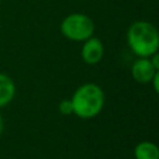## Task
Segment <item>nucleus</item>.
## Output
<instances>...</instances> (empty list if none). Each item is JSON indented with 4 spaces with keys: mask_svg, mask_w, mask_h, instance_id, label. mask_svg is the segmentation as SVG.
Instances as JSON below:
<instances>
[{
    "mask_svg": "<svg viewBox=\"0 0 159 159\" xmlns=\"http://www.w3.org/2000/svg\"><path fill=\"white\" fill-rule=\"evenodd\" d=\"M104 55V46L98 37H89L83 41L81 48V57L87 65H97Z\"/></svg>",
    "mask_w": 159,
    "mask_h": 159,
    "instance_id": "4",
    "label": "nucleus"
},
{
    "mask_svg": "<svg viewBox=\"0 0 159 159\" xmlns=\"http://www.w3.org/2000/svg\"><path fill=\"white\" fill-rule=\"evenodd\" d=\"M60 31L63 37L73 42H83L94 34L93 20L81 12H73L63 17L60 24Z\"/></svg>",
    "mask_w": 159,
    "mask_h": 159,
    "instance_id": "3",
    "label": "nucleus"
},
{
    "mask_svg": "<svg viewBox=\"0 0 159 159\" xmlns=\"http://www.w3.org/2000/svg\"><path fill=\"white\" fill-rule=\"evenodd\" d=\"M149 60H150V62H152L154 70H155V71H159V50H158L157 52H154V53L149 57Z\"/></svg>",
    "mask_w": 159,
    "mask_h": 159,
    "instance_id": "9",
    "label": "nucleus"
},
{
    "mask_svg": "<svg viewBox=\"0 0 159 159\" xmlns=\"http://www.w3.org/2000/svg\"><path fill=\"white\" fill-rule=\"evenodd\" d=\"M16 94V86L14 80L0 72V108L10 104Z\"/></svg>",
    "mask_w": 159,
    "mask_h": 159,
    "instance_id": "6",
    "label": "nucleus"
},
{
    "mask_svg": "<svg viewBox=\"0 0 159 159\" xmlns=\"http://www.w3.org/2000/svg\"><path fill=\"white\" fill-rule=\"evenodd\" d=\"M4 128H5V122H4L2 116L0 114V135H1V134H2V132H4Z\"/></svg>",
    "mask_w": 159,
    "mask_h": 159,
    "instance_id": "11",
    "label": "nucleus"
},
{
    "mask_svg": "<svg viewBox=\"0 0 159 159\" xmlns=\"http://www.w3.org/2000/svg\"><path fill=\"white\" fill-rule=\"evenodd\" d=\"M127 43L138 57H150L159 50V31L149 21H134L128 27Z\"/></svg>",
    "mask_w": 159,
    "mask_h": 159,
    "instance_id": "1",
    "label": "nucleus"
},
{
    "mask_svg": "<svg viewBox=\"0 0 159 159\" xmlns=\"http://www.w3.org/2000/svg\"><path fill=\"white\" fill-rule=\"evenodd\" d=\"M58 112H60L62 116H70V114H73V107H72V102H71V99H68V98L62 99V101L58 103Z\"/></svg>",
    "mask_w": 159,
    "mask_h": 159,
    "instance_id": "8",
    "label": "nucleus"
},
{
    "mask_svg": "<svg viewBox=\"0 0 159 159\" xmlns=\"http://www.w3.org/2000/svg\"><path fill=\"white\" fill-rule=\"evenodd\" d=\"M130 73L135 82L145 84V83L152 82L155 70H154L149 57H138L132 65Z\"/></svg>",
    "mask_w": 159,
    "mask_h": 159,
    "instance_id": "5",
    "label": "nucleus"
},
{
    "mask_svg": "<svg viewBox=\"0 0 159 159\" xmlns=\"http://www.w3.org/2000/svg\"><path fill=\"white\" fill-rule=\"evenodd\" d=\"M135 159H159V147L149 140L139 142L134 147Z\"/></svg>",
    "mask_w": 159,
    "mask_h": 159,
    "instance_id": "7",
    "label": "nucleus"
},
{
    "mask_svg": "<svg viewBox=\"0 0 159 159\" xmlns=\"http://www.w3.org/2000/svg\"><path fill=\"white\" fill-rule=\"evenodd\" d=\"M73 107V114L81 119H91L98 116L104 106V92L96 83H84L80 86L70 98Z\"/></svg>",
    "mask_w": 159,
    "mask_h": 159,
    "instance_id": "2",
    "label": "nucleus"
},
{
    "mask_svg": "<svg viewBox=\"0 0 159 159\" xmlns=\"http://www.w3.org/2000/svg\"><path fill=\"white\" fill-rule=\"evenodd\" d=\"M152 84H153V88H154L155 93L159 94V71H155L154 77L152 80Z\"/></svg>",
    "mask_w": 159,
    "mask_h": 159,
    "instance_id": "10",
    "label": "nucleus"
}]
</instances>
